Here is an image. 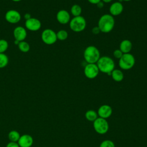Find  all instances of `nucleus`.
<instances>
[{"label": "nucleus", "instance_id": "f257e3e1", "mask_svg": "<svg viewBox=\"0 0 147 147\" xmlns=\"http://www.w3.org/2000/svg\"><path fill=\"white\" fill-rule=\"evenodd\" d=\"M115 26V20L110 14H105L100 16L98 22V27L100 32L107 33L113 30Z\"/></svg>", "mask_w": 147, "mask_h": 147}, {"label": "nucleus", "instance_id": "f03ea898", "mask_svg": "<svg viewBox=\"0 0 147 147\" xmlns=\"http://www.w3.org/2000/svg\"><path fill=\"white\" fill-rule=\"evenodd\" d=\"M96 64L99 72L107 75H111V72L115 69V63L113 59L107 56H100Z\"/></svg>", "mask_w": 147, "mask_h": 147}, {"label": "nucleus", "instance_id": "7ed1b4c3", "mask_svg": "<svg viewBox=\"0 0 147 147\" xmlns=\"http://www.w3.org/2000/svg\"><path fill=\"white\" fill-rule=\"evenodd\" d=\"M100 57V51L94 45L87 47L83 52V57L87 63H96Z\"/></svg>", "mask_w": 147, "mask_h": 147}, {"label": "nucleus", "instance_id": "20e7f679", "mask_svg": "<svg viewBox=\"0 0 147 147\" xmlns=\"http://www.w3.org/2000/svg\"><path fill=\"white\" fill-rule=\"evenodd\" d=\"M86 20L82 16L74 17L69 22V26L71 30L76 33L83 32L86 29Z\"/></svg>", "mask_w": 147, "mask_h": 147}, {"label": "nucleus", "instance_id": "39448f33", "mask_svg": "<svg viewBox=\"0 0 147 147\" xmlns=\"http://www.w3.org/2000/svg\"><path fill=\"white\" fill-rule=\"evenodd\" d=\"M136 63L134 56L130 53H123L119 59L118 65L121 69L123 70H129L131 69Z\"/></svg>", "mask_w": 147, "mask_h": 147}, {"label": "nucleus", "instance_id": "423d86ee", "mask_svg": "<svg viewBox=\"0 0 147 147\" xmlns=\"http://www.w3.org/2000/svg\"><path fill=\"white\" fill-rule=\"evenodd\" d=\"M93 122L94 129L97 133L99 134H104L108 131L109 125L106 119L98 117Z\"/></svg>", "mask_w": 147, "mask_h": 147}, {"label": "nucleus", "instance_id": "0eeeda50", "mask_svg": "<svg viewBox=\"0 0 147 147\" xmlns=\"http://www.w3.org/2000/svg\"><path fill=\"white\" fill-rule=\"evenodd\" d=\"M41 40L47 45H52L55 44L57 39L56 33L51 29H45L41 33Z\"/></svg>", "mask_w": 147, "mask_h": 147}, {"label": "nucleus", "instance_id": "6e6552de", "mask_svg": "<svg viewBox=\"0 0 147 147\" xmlns=\"http://www.w3.org/2000/svg\"><path fill=\"white\" fill-rule=\"evenodd\" d=\"M99 73V71L96 63H87L84 68V74L88 79H95L98 76Z\"/></svg>", "mask_w": 147, "mask_h": 147}, {"label": "nucleus", "instance_id": "1a4fd4ad", "mask_svg": "<svg viewBox=\"0 0 147 147\" xmlns=\"http://www.w3.org/2000/svg\"><path fill=\"white\" fill-rule=\"evenodd\" d=\"M5 20L10 24H17L19 22L21 19V14L16 10L11 9L6 11L5 16Z\"/></svg>", "mask_w": 147, "mask_h": 147}, {"label": "nucleus", "instance_id": "9d476101", "mask_svg": "<svg viewBox=\"0 0 147 147\" xmlns=\"http://www.w3.org/2000/svg\"><path fill=\"white\" fill-rule=\"evenodd\" d=\"M25 26L26 29L32 32H36L41 28V22L38 19L32 17L29 20H25Z\"/></svg>", "mask_w": 147, "mask_h": 147}, {"label": "nucleus", "instance_id": "9b49d317", "mask_svg": "<svg viewBox=\"0 0 147 147\" xmlns=\"http://www.w3.org/2000/svg\"><path fill=\"white\" fill-rule=\"evenodd\" d=\"M56 20L57 22L61 24H67L69 23L71 20L70 14L66 10H60L56 14Z\"/></svg>", "mask_w": 147, "mask_h": 147}, {"label": "nucleus", "instance_id": "f8f14e48", "mask_svg": "<svg viewBox=\"0 0 147 147\" xmlns=\"http://www.w3.org/2000/svg\"><path fill=\"white\" fill-rule=\"evenodd\" d=\"M13 36L15 40L19 42L24 41L27 36L26 29L21 26L16 27L13 30Z\"/></svg>", "mask_w": 147, "mask_h": 147}, {"label": "nucleus", "instance_id": "ddd939ff", "mask_svg": "<svg viewBox=\"0 0 147 147\" xmlns=\"http://www.w3.org/2000/svg\"><path fill=\"white\" fill-rule=\"evenodd\" d=\"M123 10V6L121 2H114L111 4L109 7L110 14L112 16H118L120 15Z\"/></svg>", "mask_w": 147, "mask_h": 147}, {"label": "nucleus", "instance_id": "4468645a", "mask_svg": "<svg viewBox=\"0 0 147 147\" xmlns=\"http://www.w3.org/2000/svg\"><path fill=\"white\" fill-rule=\"evenodd\" d=\"M97 113L99 117L106 119L111 115L113 109L111 107L108 105H103L99 107Z\"/></svg>", "mask_w": 147, "mask_h": 147}, {"label": "nucleus", "instance_id": "2eb2a0df", "mask_svg": "<svg viewBox=\"0 0 147 147\" xmlns=\"http://www.w3.org/2000/svg\"><path fill=\"white\" fill-rule=\"evenodd\" d=\"M17 142L20 147H30L33 144V138L29 134H23Z\"/></svg>", "mask_w": 147, "mask_h": 147}, {"label": "nucleus", "instance_id": "dca6fc26", "mask_svg": "<svg viewBox=\"0 0 147 147\" xmlns=\"http://www.w3.org/2000/svg\"><path fill=\"white\" fill-rule=\"evenodd\" d=\"M132 46V42L131 41L127 39H125L120 42L119 49L123 53H130L131 51Z\"/></svg>", "mask_w": 147, "mask_h": 147}, {"label": "nucleus", "instance_id": "f3484780", "mask_svg": "<svg viewBox=\"0 0 147 147\" xmlns=\"http://www.w3.org/2000/svg\"><path fill=\"white\" fill-rule=\"evenodd\" d=\"M111 76L115 82H120L123 80L124 78V74L121 69H114L111 73Z\"/></svg>", "mask_w": 147, "mask_h": 147}, {"label": "nucleus", "instance_id": "a211bd4d", "mask_svg": "<svg viewBox=\"0 0 147 147\" xmlns=\"http://www.w3.org/2000/svg\"><path fill=\"white\" fill-rule=\"evenodd\" d=\"M70 11L71 14L74 17H77V16H81V14L82 12V9L79 5L75 4L71 6Z\"/></svg>", "mask_w": 147, "mask_h": 147}, {"label": "nucleus", "instance_id": "6ab92c4d", "mask_svg": "<svg viewBox=\"0 0 147 147\" xmlns=\"http://www.w3.org/2000/svg\"><path fill=\"white\" fill-rule=\"evenodd\" d=\"M85 117L88 121L94 122L98 118V113L93 110H89L86 112Z\"/></svg>", "mask_w": 147, "mask_h": 147}, {"label": "nucleus", "instance_id": "aec40b11", "mask_svg": "<svg viewBox=\"0 0 147 147\" xmlns=\"http://www.w3.org/2000/svg\"><path fill=\"white\" fill-rule=\"evenodd\" d=\"M17 45L19 50L23 53H26L30 50V45L25 40L20 41Z\"/></svg>", "mask_w": 147, "mask_h": 147}, {"label": "nucleus", "instance_id": "412c9836", "mask_svg": "<svg viewBox=\"0 0 147 147\" xmlns=\"http://www.w3.org/2000/svg\"><path fill=\"white\" fill-rule=\"evenodd\" d=\"M20 134L16 130H11L8 134L9 140L11 142H18L20 138Z\"/></svg>", "mask_w": 147, "mask_h": 147}, {"label": "nucleus", "instance_id": "4be33fe9", "mask_svg": "<svg viewBox=\"0 0 147 147\" xmlns=\"http://www.w3.org/2000/svg\"><path fill=\"white\" fill-rule=\"evenodd\" d=\"M9 63V57L5 53H0V68H3Z\"/></svg>", "mask_w": 147, "mask_h": 147}, {"label": "nucleus", "instance_id": "5701e85b", "mask_svg": "<svg viewBox=\"0 0 147 147\" xmlns=\"http://www.w3.org/2000/svg\"><path fill=\"white\" fill-rule=\"evenodd\" d=\"M57 39L60 41H64L67 39L68 37V33L67 31L64 29H61L56 33Z\"/></svg>", "mask_w": 147, "mask_h": 147}, {"label": "nucleus", "instance_id": "b1692460", "mask_svg": "<svg viewBox=\"0 0 147 147\" xmlns=\"http://www.w3.org/2000/svg\"><path fill=\"white\" fill-rule=\"evenodd\" d=\"M9 43L5 39H0V53H5L8 49Z\"/></svg>", "mask_w": 147, "mask_h": 147}, {"label": "nucleus", "instance_id": "393cba45", "mask_svg": "<svg viewBox=\"0 0 147 147\" xmlns=\"http://www.w3.org/2000/svg\"><path fill=\"white\" fill-rule=\"evenodd\" d=\"M99 147H115V144L113 141L109 140H106L100 143Z\"/></svg>", "mask_w": 147, "mask_h": 147}, {"label": "nucleus", "instance_id": "a878e982", "mask_svg": "<svg viewBox=\"0 0 147 147\" xmlns=\"http://www.w3.org/2000/svg\"><path fill=\"white\" fill-rule=\"evenodd\" d=\"M123 53L122 52V51L119 49H117L115 50H114V51L113 52V56L115 59H119L123 55Z\"/></svg>", "mask_w": 147, "mask_h": 147}, {"label": "nucleus", "instance_id": "bb28decb", "mask_svg": "<svg viewBox=\"0 0 147 147\" xmlns=\"http://www.w3.org/2000/svg\"><path fill=\"white\" fill-rule=\"evenodd\" d=\"M6 147H20L18 142L10 141L7 145Z\"/></svg>", "mask_w": 147, "mask_h": 147}, {"label": "nucleus", "instance_id": "cd10ccee", "mask_svg": "<svg viewBox=\"0 0 147 147\" xmlns=\"http://www.w3.org/2000/svg\"><path fill=\"white\" fill-rule=\"evenodd\" d=\"M100 32V31L99 28L98 27V26H95V27H94V28L92 29V33L94 34H95V35L98 34Z\"/></svg>", "mask_w": 147, "mask_h": 147}, {"label": "nucleus", "instance_id": "c85d7f7f", "mask_svg": "<svg viewBox=\"0 0 147 147\" xmlns=\"http://www.w3.org/2000/svg\"><path fill=\"white\" fill-rule=\"evenodd\" d=\"M87 1L90 3H91V4H93V5H96L98 3L100 2L101 0H87Z\"/></svg>", "mask_w": 147, "mask_h": 147}, {"label": "nucleus", "instance_id": "c756f323", "mask_svg": "<svg viewBox=\"0 0 147 147\" xmlns=\"http://www.w3.org/2000/svg\"><path fill=\"white\" fill-rule=\"evenodd\" d=\"M96 5L97 6V7H98V8L101 9V8H102V7H103V6H104V3L101 1L100 2H99V3H98Z\"/></svg>", "mask_w": 147, "mask_h": 147}, {"label": "nucleus", "instance_id": "7c9ffc66", "mask_svg": "<svg viewBox=\"0 0 147 147\" xmlns=\"http://www.w3.org/2000/svg\"><path fill=\"white\" fill-rule=\"evenodd\" d=\"M24 18H25V20H27L30 19V18H32V17H31L30 14H29V13H27L25 14V15H24Z\"/></svg>", "mask_w": 147, "mask_h": 147}, {"label": "nucleus", "instance_id": "2f4dec72", "mask_svg": "<svg viewBox=\"0 0 147 147\" xmlns=\"http://www.w3.org/2000/svg\"><path fill=\"white\" fill-rule=\"evenodd\" d=\"M103 3H110L113 0H101Z\"/></svg>", "mask_w": 147, "mask_h": 147}, {"label": "nucleus", "instance_id": "473e14b6", "mask_svg": "<svg viewBox=\"0 0 147 147\" xmlns=\"http://www.w3.org/2000/svg\"><path fill=\"white\" fill-rule=\"evenodd\" d=\"M11 1H14V2H20V1H22V0H11Z\"/></svg>", "mask_w": 147, "mask_h": 147}, {"label": "nucleus", "instance_id": "72a5a7b5", "mask_svg": "<svg viewBox=\"0 0 147 147\" xmlns=\"http://www.w3.org/2000/svg\"><path fill=\"white\" fill-rule=\"evenodd\" d=\"M121 1H125V2H129V1H130L131 0H121Z\"/></svg>", "mask_w": 147, "mask_h": 147}]
</instances>
